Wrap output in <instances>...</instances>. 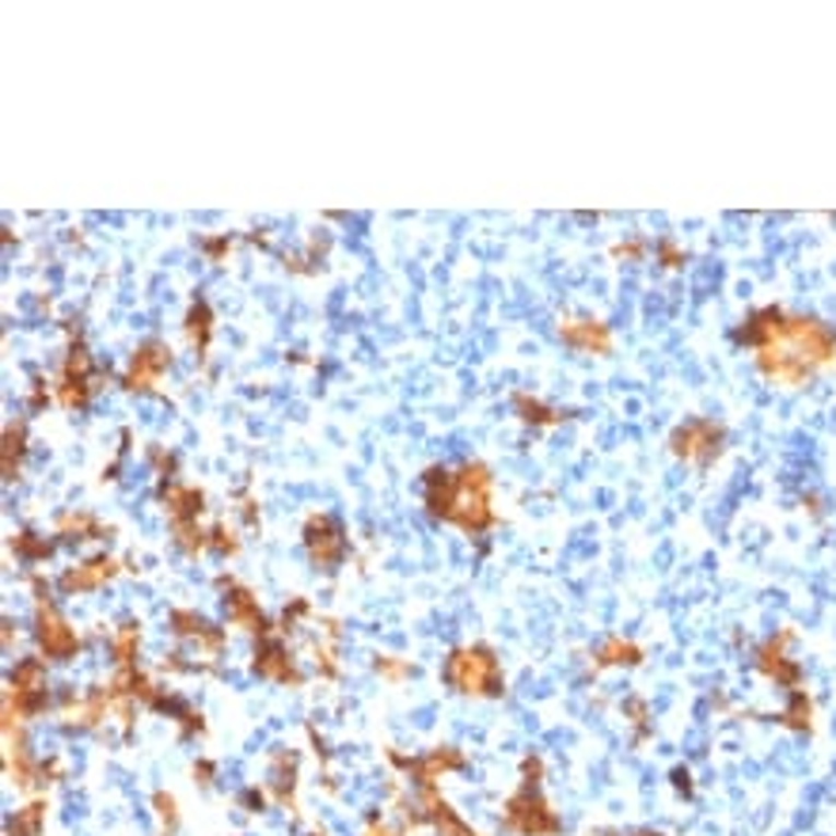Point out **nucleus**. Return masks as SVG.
I'll return each instance as SVG.
<instances>
[{
  "instance_id": "f257e3e1",
  "label": "nucleus",
  "mask_w": 836,
  "mask_h": 836,
  "mask_svg": "<svg viewBox=\"0 0 836 836\" xmlns=\"http://www.w3.org/2000/svg\"><path fill=\"white\" fill-rule=\"evenodd\" d=\"M730 339L753 354L756 369L784 388H802L825 365L836 362V331L814 316H794L779 305H764L745 316Z\"/></svg>"
},
{
  "instance_id": "f03ea898",
  "label": "nucleus",
  "mask_w": 836,
  "mask_h": 836,
  "mask_svg": "<svg viewBox=\"0 0 836 836\" xmlns=\"http://www.w3.org/2000/svg\"><path fill=\"white\" fill-rule=\"evenodd\" d=\"M422 495L434 517L457 525V529L487 532L495 525V509H491V468L487 464H460V468H429L422 480Z\"/></svg>"
},
{
  "instance_id": "7ed1b4c3",
  "label": "nucleus",
  "mask_w": 836,
  "mask_h": 836,
  "mask_svg": "<svg viewBox=\"0 0 836 836\" xmlns=\"http://www.w3.org/2000/svg\"><path fill=\"white\" fill-rule=\"evenodd\" d=\"M445 681L452 684L464 696H502L506 688V676L491 647H457L445 658Z\"/></svg>"
},
{
  "instance_id": "20e7f679",
  "label": "nucleus",
  "mask_w": 836,
  "mask_h": 836,
  "mask_svg": "<svg viewBox=\"0 0 836 836\" xmlns=\"http://www.w3.org/2000/svg\"><path fill=\"white\" fill-rule=\"evenodd\" d=\"M506 825L514 833L525 836H552L560 829V817L552 814L544 791H540V761L537 756H525V779L521 791L506 802Z\"/></svg>"
},
{
  "instance_id": "39448f33",
  "label": "nucleus",
  "mask_w": 836,
  "mask_h": 836,
  "mask_svg": "<svg viewBox=\"0 0 836 836\" xmlns=\"http://www.w3.org/2000/svg\"><path fill=\"white\" fill-rule=\"evenodd\" d=\"M669 449L676 452L688 464H715L727 449V429L719 426L715 419H684L681 426L669 434Z\"/></svg>"
},
{
  "instance_id": "423d86ee",
  "label": "nucleus",
  "mask_w": 836,
  "mask_h": 836,
  "mask_svg": "<svg viewBox=\"0 0 836 836\" xmlns=\"http://www.w3.org/2000/svg\"><path fill=\"white\" fill-rule=\"evenodd\" d=\"M172 369V346L161 339H149L141 342L138 350H133L130 357V369H126L122 385L130 388V392H149L153 385H161V377Z\"/></svg>"
},
{
  "instance_id": "0eeeda50",
  "label": "nucleus",
  "mask_w": 836,
  "mask_h": 836,
  "mask_svg": "<svg viewBox=\"0 0 836 836\" xmlns=\"http://www.w3.org/2000/svg\"><path fill=\"white\" fill-rule=\"evenodd\" d=\"M95 373H92V354L76 342L66 354V369L58 377V403L61 408H84L87 396L95 392Z\"/></svg>"
},
{
  "instance_id": "6e6552de",
  "label": "nucleus",
  "mask_w": 836,
  "mask_h": 836,
  "mask_svg": "<svg viewBox=\"0 0 836 836\" xmlns=\"http://www.w3.org/2000/svg\"><path fill=\"white\" fill-rule=\"evenodd\" d=\"M560 339L567 342L578 354H612V328L593 316H563L560 320Z\"/></svg>"
},
{
  "instance_id": "1a4fd4ad",
  "label": "nucleus",
  "mask_w": 836,
  "mask_h": 836,
  "mask_svg": "<svg viewBox=\"0 0 836 836\" xmlns=\"http://www.w3.org/2000/svg\"><path fill=\"white\" fill-rule=\"evenodd\" d=\"M38 639H43V650L50 658H69L76 647H81V639H76V632L66 624V620L58 616V612L46 604L43 616H38Z\"/></svg>"
},
{
  "instance_id": "9d476101",
  "label": "nucleus",
  "mask_w": 836,
  "mask_h": 836,
  "mask_svg": "<svg viewBox=\"0 0 836 836\" xmlns=\"http://www.w3.org/2000/svg\"><path fill=\"white\" fill-rule=\"evenodd\" d=\"M787 643H791V635H776V639H768L761 650H756V666H761V673L776 676L779 684H794L799 681V666L787 658Z\"/></svg>"
},
{
  "instance_id": "9b49d317",
  "label": "nucleus",
  "mask_w": 836,
  "mask_h": 836,
  "mask_svg": "<svg viewBox=\"0 0 836 836\" xmlns=\"http://www.w3.org/2000/svg\"><path fill=\"white\" fill-rule=\"evenodd\" d=\"M305 540H308L313 560L320 563V567L331 570V563L342 555V537H339V529L331 525V517H313L308 529H305Z\"/></svg>"
},
{
  "instance_id": "f8f14e48",
  "label": "nucleus",
  "mask_w": 836,
  "mask_h": 836,
  "mask_svg": "<svg viewBox=\"0 0 836 836\" xmlns=\"http://www.w3.org/2000/svg\"><path fill=\"white\" fill-rule=\"evenodd\" d=\"M514 411H517V419L529 422V426H560L563 419H570V411L552 408V403H544L540 396H529V392L514 396Z\"/></svg>"
},
{
  "instance_id": "ddd939ff",
  "label": "nucleus",
  "mask_w": 836,
  "mask_h": 836,
  "mask_svg": "<svg viewBox=\"0 0 836 836\" xmlns=\"http://www.w3.org/2000/svg\"><path fill=\"white\" fill-rule=\"evenodd\" d=\"M187 339L190 346H195L198 357H205V350H210V339H213V308L205 305V301H195V305L187 308Z\"/></svg>"
},
{
  "instance_id": "4468645a",
  "label": "nucleus",
  "mask_w": 836,
  "mask_h": 836,
  "mask_svg": "<svg viewBox=\"0 0 836 836\" xmlns=\"http://www.w3.org/2000/svg\"><path fill=\"white\" fill-rule=\"evenodd\" d=\"M639 662L643 650L632 639H620V635H609V639L593 647V666H639Z\"/></svg>"
},
{
  "instance_id": "2eb2a0df",
  "label": "nucleus",
  "mask_w": 836,
  "mask_h": 836,
  "mask_svg": "<svg viewBox=\"0 0 836 836\" xmlns=\"http://www.w3.org/2000/svg\"><path fill=\"white\" fill-rule=\"evenodd\" d=\"M115 570H118L115 560H92V563H84V567L69 570V575L61 578V586H66V589H95V586L107 582Z\"/></svg>"
},
{
  "instance_id": "dca6fc26",
  "label": "nucleus",
  "mask_w": 836,
  "mask_h": 836,
  "mask_svg": "<svg viewBox=\"0 0 836 836\" xmlns=\"http://www.w3.org/2000/svg\"><path fill=\"white\" fill-rule=\"evenodd\" d=\"M225 604H228V616H233V624L248 627V632H267V620H262V612L255 609L248 589H233V597H225Z\"/></svg>"
},
{
  "instance_id": "f3484780",
  "label": "nucleus",
  "mask_w": 836,
  "mask_h": 836,
  "mask_svg": "<svg viewBox=\"0 0 836 836\" xmlns=\"http://www.w3.org/2000/svg\"><path fill=\"white\" fill-rule=\"evenodd\" d=\"M255 669H259L262 676H270V681H301L297 669H293V662L278 647L259 650V655H255Z\"/></svg>"
},
{
  "instance_id": "a211bd4d",
  "label": "nucleus",
  "mask_w": 836,
  "mask_h": 836,
  "mask_svg": "<svg viewBox=\"0 0 836 836\" xmlns=\"http://www.w3.org/2000/svg\"><path fill=\"white\" fill-rule=\"evenodd\" d=\"M23 441H27L23 422H8V429H4V472H12V457H15V464H20Z\"/></svg>"
},
{
  "instance_id": "6ab92c4d",
  "label": "nucleus",
  "mask_w": 836,
  "mask_h": 836,
  "mask_svg": "<svg viewBox=\"0 0 836 836\" xmlns=\"http://www.w3.org/2000/svg\"><path fill=\"white\" fill-rule=\"evenodd\" d=\"M784 719H787V727H794V730H806L810 727V699H806V692H799V688L791 692V704H787Z\"/></svg>"
},
{
  "instance_id": "aec40b11",
  "label": "nucleus",
  "mask_w": 836,
  "mask_h": 836,
  "mask_svg": "<svg viewBox=\"0 0 836 836\" xmlns=\"http://www.w3.org/2000/svg\"><path fill=\"white\" fill-rule=\"evenodd\" d=\"M655 255H658V262H662L666 270H676V267H681L684 259H688V251H684L681 244L673 240V236H666V240H658Z\"/></svg>"
},
{
  "instance_id": "412c9836",
  "label": "nucleus",
  "mask_w": 836,
  "mask_h": 836,
  "mask_svg": "<svg viewBox=\"0 0 836 836\" xmlns=\"http://www.w3.org/2000/svg\"><path fill=\"white\" fill-rule=\"evenodd\" d=\"M647 248H650V244L635 236V240H627V244H616V248H612V259H627V262H635V259H643V255H647Z\"/></svg>"
},
{
  "instance_id": "4be33fe9",
  "label": "nucleus",
  "mask_w": 836,
  "mask_h": 836,
  "mask_svg": "<svg viewBox=\"0 0 836 836\" xmlns=\"http://www.w3.org/2000/svg\"><path fill=\"white\" fill-rule=\"evenodd\" d=\"M38 817H43V806H27L20 814V822H12V836H27L38 829Z\"/></svg>"
},
{
  "instance_id": "5701e85b",
  "label": "nucleus",
  "mask_w": 836,
  "mask_h": 836,
  "mask_svg": "<svg viewBox=\"0 0 836 836\" xmlns=\"http://www.w3.org/2000/svg\"><path fill=\"white\" fill-rule=\"evenodd\" d=\"M202 251L210 262H221L225 255H233V240L228 236H217V240H202Z\"/></svg>"
}]
</instances>
